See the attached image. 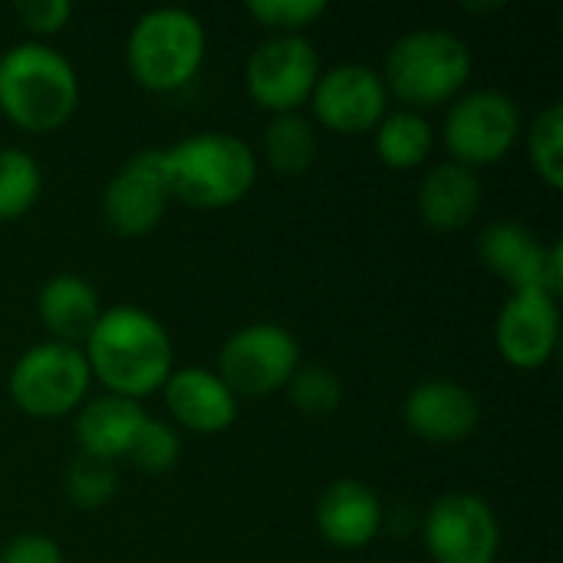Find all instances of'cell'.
<instances>
[{"label":"cell","mask_w":563,"mask_h":563,"mask_svg":"<svg viewBox=\"0 0 563 563\" xmlns=\"http://www.w3.org/2000/svg\"><path fill=\"white\" fill-rule=\"evenodd\" d=\"M82 353L92 379H99L106 393L135 402L158 393L175 369V346L165 323L132 303L102 310Z\"/></svg>","instance_id":"1"},{"label":"cell","mask_w":563,"mask_h":563,"mask_svg":"<svg viewBox=\"0 0 563 563\" xmlns=\"http://www.w3.org/2000/svg\"><path fill=\"white\" fill-rule=\"evenodd\" d=\"M168 198L198 211L231 208L257 181L254 148L231 132H198L168 148H158Z\"/></svg>","instance_id":"2"},{"label":"cell","mask_w":563,"mask_h":563,"mask_svg":"<svg viewBox=\"0 0 563 563\" xmlns=\"http://www.w3.org/2000/svg\"><path fill=\"white\" fill-rule=\"evenodd\" d=\"M79 106V76L49 43L26 40L0 56V112L23 132H56Z\"/></svg>","instance_id":"3"},{"label":"cell","mask_w":563,"mask_h":563,"mask_svg":"<svg viewBox=\"0 0 563 563\" xmlns=\"http://www.w3.org/2000/svg\"><path fill=\"white\" fill-rule=\"evenodd\" d=\"M472 79L468 43L445 26H419L402 33L383 66L386 92H393L402 109L426 112L432 106L455 102Z\"/></svg>","instance_id":"4"},{"label":"cell","mask_w":563,"mask_h":563,"mask_svg":"<svg viewBox=\"0 0 563 563\" xmlns=\"http://www.w3.org/2000/svg\"><path fill=\"white\" fill-rule=\"evenodd\" d=\"M208 33L205 23L185 7L145 10L125 40V66L132 79L148 92L185 89L205 63Z\"/></svg>","instance_id":"5"},{"label":"cell","mask_w":563,"mask_h":563,"mask_svg":"<svg viewBox=\"0 0 563 563\" xmlns=\"http://www.w3.org/2000/svg\"><path fill=\"white\" fill-rule=\"evenodd\" d=\"M92 373L82 346L36 343L10 369L7 393L20 412L33 419H59L79 409L89 396Z\"/></svg>","instance_id":"6"},{"label":"cell","mask_w":563,"mask_h":563,"mask_svg":"<svg viewBox=\"0 0 563 563\" xmlns=\"http://www.w3.org/2000/svg\"><path fill=\"white\" fill-rule=\"evenodd\" d=\"M442 139L452 162L465 168H488L508 158L521 139V109L501 89H472L449 102Z\"/></svg>","instance_id":"7"},{"label":"cell","mask_w":563,"mask_h":563,"mask_svg":"<svg viewBox=\"0 0 563 563\" xmlns=\"http://www.w3.org/2000/svg\"><path fill=\"white\" fill-rule=\"evenodd\" d=\"M297 369L300 343L287 327L247 323L221 343L214 373L238 399H264L287 389Z\"/></svg>","instance_id":"8"},{"label":"cell","mask_w":563,"mask_h":563,"mask_svg":"<svg viewBox=\"0 0 563 563\" xmlns=\"http://www.w3.org/2000/svg\"><path fill=\"white\" fill-rule=\"evenodd\" d=\"M320 53L303 33H271L244 63L247 96L271 115L300 112L320 79Z\"/></svg>","instance_id":"9"},{"label":"cell","mask_w":563,"mask_h":563,"mask_svg":"<svg viewBox=\"0 0 563 563\" xmlns=\"http://www.w3.org/2000/svg\"><path fill=\"white\" fill-rule=\"evenodd\" d=\"M422 544L435 563H495L501 551V525L482 495L449 492L429 505Z\"/></svg>","instance_id":"10"},{"label":"cell","mask_w":563,"mask_h":563,"mask_svg":"<svg viewBox=\"0 0 563 563\" xmlns=\"http://www.w3.org/2000/svg\"><path fill=\"white\" fill-rule=\"evenodd\" d=\"M482 264L511 290H544L561 300L563 247L541 241L521 221H495L478 238Z\"/></svg>","instance_id":"11"},{"label":"cell","mask_w":563,"mask_h":563,"mask_svg":"<svg viewBox=\"0 0 563 563\" xmlns=\"http://www.w3.org/2000/svg\"><path fill=\"white\" fill-rule=\"evenodd\" d=\"M310 109L327 132L363 135L373 132L389 112V92L383 76L363 63H340L320 73Z\"/></svg>","instance_id":"12"},{"label":"cell","mask_w":563,"mask_h":563,"mask_svg":"<svg viewBox=\"0 0 563 563\" xmlns=\"http://www.w3.org/2000/svg\"><path fill=\"white\" fill-rule=\"evenodd\" d=\"M168 208L158 148L129 155L102 191V218L122 238H145L158 228Z\"/></svg>","instance_id":"13"},{"label":"cell","mask_w":563,"mask_h":563,"mask_svg":"<svg viewBox=\"0 0 563 563\" xmlns=\"http://www.w3.org/2000/svg\"><path fill=\"white\" fill-rule=\"evenodd\" d=\"M561 340V303L544 290H511L495 317V346L515 369H541Z\"/></svg>","instance_id":"14"},{"label":"cell","mask_w":563,"mask_h":563,"mask_svg":"<svg viewBox=\"0 0 563 563\" xmlns=\"http://www.w3.org/2000/svg\"><path fill=\"white\" fill-rule=\"evenodd\" d=\"M406 429L432 445L465 442L482 422L478 396L455 379H426L409 389L402 402Z\"/></svg>","instance_id":"15"},{"label":"cell","mask_w":563,"mask_h":563,"mask_svg":"<svg viewBox=\"0 0 563 563\" xmlns=\"http://www.w3.org/2000/svg\"><path fill=\"white\" fill-rule=\"evenodd\" d=\"M162 393H165L168 416L195 435L228 432L238 419V396L208 366L172 369Z\"/></svg>","instance_id":"16"},{"label":"cell","mask_w":563,"mask_h":563,"mask_svg":"<svg viewBox=\"0 0 563 563\" xmlns=\"http://www.w3.org/2000/svg\"><path fill=\"white\" fill-rule=\"evenodd\" d=\"M313 521L327 544L340 551H360L373 544L383 531V501L369 485L356 478H340L320 492Z\"/></svg>","instance_id":"17"},{"label":"cell","mask_w":563,"mask_h":563,"mask_svg":"<svg viewBox=\"0 0 563 563\" xmlns=\"http://www.w3.org/2000/svg\"><path fill=\"white\" fill-rule=\"evenodd\" d=\"M145 419H148V412L142 409V402L106 393V396H92L79 406L73 432H76L79 452L86 459L115 465L119 459L129 455L132 439L139 435Z\"/></svg>","instance_id":"18"},{"label":"cell","mask_w":563,"mask_h":563,"mask_svg":"<svg viewBox=\"0 0 563 563\" xmlns=\"http://www.w3.org/2000/svg\"><path fill=\"white\" fill-rule=\"evenodd\" d=\"M482 178L459 162L432 165L419 181V214L432 231H462L482 211Z\"/></svg>","instance_id":"19"},{"label":"cell","mask_w":563,"mask_h":563,"mask_svg":"<svg viewBox=\"0 0 563 563\" xmlns=\"http://www.w3.org/2000/svg\"><path fill=\"white\" fill-rule=\"evenodd\" d=\"M36 313L56 343L79 346L96 327L102 303L96 287L79 274H56L36 294Z\"/></svg>","instance_id":"20"},{"label":"cell","mask_w":563,"mask_h":563,"mask_svg":"<svg viewBox=\"0 0 563 563\" xmlns=\"http://www.w3.org/2000/svg\"><path fill=\"white\" fill-rule=\"evenodd\" d=\"M376 155L393 172H412L422 168L435 148V129L426 119V112L416 109H396L386 112L383 122L373 129Z\"/></svg>","instance_id":"21"},{"label":"cell","mask_w":563,"mask_h":563,"mask_svg":"<svg viewBox=\"0 0 563 563\" xmlns=\"http://www.w3.org/2000/svg\"><path fill=\"white\" fill-rule=\"evenodd\" d=\"M317 148H320L317 129L300 112L271 115V122L264 125V158L280 175H300V172H307L313 165V158H317Z\"/></svg>","instance_id":"22"},{"label":"cell","mask_w":563,"mask_h":563,"mask_svg":"<svg viewBox=\"0 0 563 563\" xmlns=\"http://www.w3.org/2000/svg\"><path fill=\"white\" fill-rule=\"evenodd\" d=\"M43 191V172L26 148H0V224L23 218Z\"/></svg>","instance_id":"23"},{"label":"cell","mask_w":563,"mask_h":563,"mask_svg":"<svg viewBox=\"0 0 563 563\" xmlns=\"http://www.w3.org/2000/svg\"><path fill=\"white\" fill-rule=\"evenodd\" d=\"M528 158L538 178L561 191L563 188V102H548L528 125Z\"/></svg>","instance_id":"24"},{"label":"cell","mask_w":563,"mask_h":563,"mask_svg":"<svg viewBox=\"0 0 563 563\" xmlns=\"http://www.w3.org/2000/svg\"><path fill=\"white\" fill-rule=\"evenodd\" d=\"M178 459H181V439H178L175 426L152 419V416L142 422V429L132 439V449L125 455V462H132L145 475H165L178 465Z\"/></svg>","instance_id":"25"},{"label":"cell","mask_w":563,"mask_h":563,"mask_svg":"<svg viewBox=\"0 0 563 563\" xmlns=\"http://www.w3.org/2000/svg\"><path fill=\"white\" fill-rule=\"evenodd\" d=\"M119 492V475L112 462H99V459H86L79 455L69 465L66 475V495L76 508L82 511H96L106 508L112 501V495Z\"/></svg>","instance_id":"26"},{"label":"cell","mask_w":563,"mask_h":563,"mask_svg":"<svg viewBox=\"0 0 563 563\" xmlns=\"http://www.w3.org/2000/svg\"><path fill=\"white\" fill-rule=\"evenodd\" d=\"M290 402L307 416H330L343 402V383L327 366H300L287 383Z\"/></svg>","instance_id":"27"},{"label":"cell","mask_w":563,"mask_h":563,"mask_svg":"<svg viewBox=\"0 0 563 563\" xmlns=\"http://www.w3.org/2000/svg\"><path fill=\"white\" fill-rule=\"evenodd\" d=\"M244 10L271 33H303V26L317 23L327 13V3L323 0H251Z\"/></svg>","instance_id":"28"},{"label":"cell","mask_w":563,"mask_h":563,"mask_svg":"<svg viewBox=\"0 0 563 563\" xmlns=\"http://www.w3.org/2000/svg\"><path fill=\"white\" fill-rule=\"evenodd\" d=\"M13 13H16V20H20L30 33H36V36H53V33H59V30L69 23L73 3H69V0H23V3L13 7Z\"/></svg>","instance_id":"29"},{"label":"cell","mask_w":563,"mask_h":563,"mask_svg":"<svg viewBox=\"0 0 563 563\" xmlns=\"http://www.w3.org/2000/svg\"><path fill=\"white\" fill-rule=\"evenodd\" d=\"M0 563H66L63 548L46 534H16L3 544Z\"/></svg>","instance_id":"30"},{"label":"cell","mask_w":563,"mask_h":563,"mask_svg":"<svg viewBox=\"0 0 563 563\" xmlns=\"http://www.w3.org/2000/svg\"><path fill=\"white\" fill-rule=\"evenodd\" d=\"M465 10H472V13H495V10H505V3L501 0H495V3H465Z\"/></svg>","instance_id":"31"}]
</instances>
